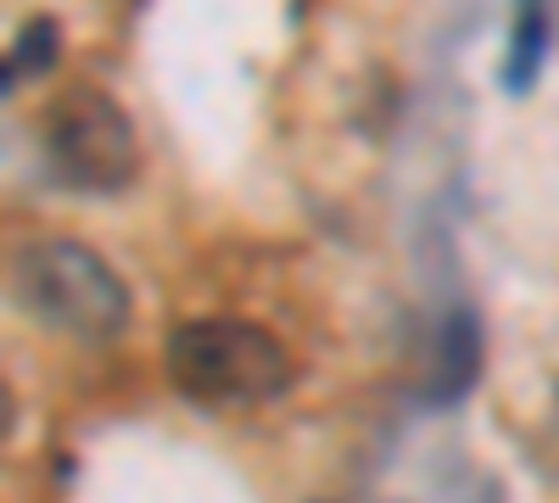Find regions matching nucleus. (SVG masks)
<instances>
[{
    "label": "nucleus",
    "mask_w": 559,
    "mask_h": 503,
    "mask_svg": "<svg viewBox=\"0 0 559 503\" xmlns=\"http://www.w3.org/2000/svg\"><path fill=\"white\" fill-rule=\"evenodd\" d=\"M12 297L45 331L68 342H112L129 325V286L118 268L73 236H45L17 247L12 258Z\"/></svg>",
    "instance_id": "f03ea898"
},
{
    "label": "nucleus",
    "mask_w": 559,
    "mask_h": 503,
    "mask_svg": "<svg viewBox=\"0 0 559 503\" xmlns=\"http://www.w3.org/2000/svg\"><path fill=\"white\" fill-rule=\"evenodd\" d=\"M554 45V0H515V34H509V57H503V89L526 96L537 84L543 62Z\"/></svg>",
    "instance_id": "20e7f679"
},
{
    "label": "nucleus",
    "mask_w": 559,
    "mask_h": 503,
    "mask_svg": "<svg viewBox=\"0 0 559 503\" xmlns=\"http://www.w3.org/2000/svg\"><path fill=\"white\" fill-rule=\"evenodd\" d=\"M442 352H448V363L437 370V392H431L437 403L459 397L464 386H471V375H476V319H471V313H453V319H448Z\"/></svg>",
    "instance_id": "423d86ee"
},
{
    "label": "nucleus",
    "mask_w": 559,
    "mask_h": 503,
    "mask_svg": "<svg viewBox=\"0 0 559 503\" xmlns=\"http://www.w3.org/2000/svg\"><path fill=\"white\" fill-rule=\"evenodd\" d=\"M39 146H45V163L57 168L62 185L90 191V196H112L140 173L134 118L102 84H68L62 96L45 107Z\"/></svg>",
    "instance_id": "7ed1b4c3"
},
{
    "label": "nucleus",
    "mask_w": 559,
    "mask_h": 503,
    "mask_svg": "<svg viewBox=\"0 0 559 503\" xmlns=\"http://www.w3.org/2000/svg\"><path fill=\"white\" fill-rule=\"evenodd\" d=\"M57 57H62V34H57V23H51V17H28V23L17 28V39H12V57H7V89H12L17 79L51 73Z\"/></svg>",
    "instance_id": "39448f33"
},
{
    "label": "nucleus",
    "mask_w": 559,
    "mask_h": 503,
    "mask_svg": "<svg viewBox=\"0 0 559 503\" xmlns=\"http://www.w3.org/2000/svg\"><path fill=\"white\" fill-rule=\"evenodd\" d=\"M168 381L202 408H263L292 386V358L258 319L207 313L168 336Z\"/></svg>",
    "instance_id": "f257e3e1"
}]
</instances>
